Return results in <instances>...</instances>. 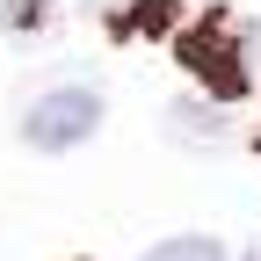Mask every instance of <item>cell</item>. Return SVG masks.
Segmentation results:
<instances>
[{"instance_id": "1", "label": "cell", "mask_w": 261, "mask_h": 261, "mask_svg": "<svg viewBox=\"0 0 261 261\" xmlns=\"http://www.w3.org/2000/svg\"><path fill=\"white\" fill-rule=\"evenodd\" d=\"M240 44H247V37H240L232 15H203L196 29H181L174 51H181V65H189L211 94H240V87H247V51H240Z\"/></svg>"}, {"instance_id": "2", "label": "cell", "mask_w": 261, "mask_h": 261, "mask_svg": "<svg viewBox=\"0 0 261 261\" xmlns=\"http://www.w3.org/2000/svg\"><path fill=\"white\" fill-rule=\"evenodd\" d=\"M94 123H102V94L94 87H51L44 102L22 109V138L37 152H73Z\"/></svg>"}, {"instance_id": "3", "label": "cell", "mask_w": 261, "mask_h": 261, "mask_svg": "<svg viewBox=\"0 0 261 261\" xmlns=\"http://www.w3.org/2000/svg\"><path fill=\"white\" fill-rule=\"evenodd\" d=\"M174 15H181V0H130L123 29L130 37H160V29H174Z\"/></svg>"}, {"instance_id": "4", "label": "cell", "mask_w": 261, "mask_h": 261, "mask_svg": "<svg viewBox=\"0 0 261 261\" xmlns=\"http://www.w3.org/2000/svg\"><path fill=\"white\" fill-rule=\"evenodd\" d=\"M145 261H225V247L203 240V232H189V240H160V247H145Z\"/></svg>"}, {"instance_id": "5", "label": "cell", "mask_w": 261, "mask_h": 261, "mask_svg": "<svg viewBox=\"0 0 261 261\" xmlns=\"http://www.w3.org/2000/svg\"><path fill=\"white\" fill-rule=\"evenodd\" d=\"M167 123L181 130V138H218V130H225V116H218V109H189V102H181Z\"/></svg>"}, {"instance_id": "6", "label": "cell", "mask_w": 261, "mask_h": 261, "mask_svg": "<svg viewBox=\"0 0 261 261\" xmlns=\"http://www.w3.org/2000/svg\"><path fill=\"white\" fill-rule=\"evenodd\" d=\"M0 22H8V29H29V22H44V0H0Z\"/></svg>"}, {"instance_id": "7", "label": "cell", "mask_w": 261, "mask_h": 261, "mask_svg": "<svg viewBox=\"0 0 261 261\" xmlns=\"http://www.w3.org/2000/svg\"><path fill=\"white\" fill-rule=\"evenodd\" d=\"M247 261H261V247H254V254H247Z\"/></svg>"}]
</instances>
